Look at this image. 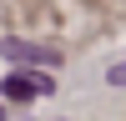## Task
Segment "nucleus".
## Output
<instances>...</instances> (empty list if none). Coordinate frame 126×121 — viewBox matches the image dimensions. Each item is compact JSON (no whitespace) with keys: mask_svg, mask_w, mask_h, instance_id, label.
<instances>
[{"mask_svg":"<svg viewBox=\"0 0 126 121\" xmlns=\"http://www.w3.org/2000/svg\"><path fill=\"white\" fill-rule=\"evenodd\" d=\"M111 86H126V60H121V66H111Z\"/></svg>","mask_w":126,"mask_h":121,"instance_id":"obj_3","label":"nucleus"},{"mask_svg":"<svg viewBox=\"0 0 126 121\" xmlns=\"http://www.w3.org/2000/svg\"><path fill=\"white\" fill-rule=\"evenodd\" d=\"M0 121H5V111H0Z\"/></svg>","mask_w":126,"mask_h":121,"instance_id":"obj_4","label":"nucleus"},{"mask_svg":"<svg viewBox=\"0 0 126 121\" xmlns=\"http://www.w3.org/2000/svg\"><path fill=\"white\" fill-rule=\"evenodd\" d=\"M0 50H5L10 60H20V66H56V60H61L56 50H46V45H30V40H5Z\"/></svg>","mask_w":126,"mask_h":121,"instance_id":"obj_2","label":"nucleus"},{"mask_svg":"<svg viewBox=\"0 0 126 121\" xmlns=\"http://www.w3.org/2000/svg\"><path fill=\"white\" fill-rule=\"evenodd\" d=\"M0 91H5V101H15V106H25V101H35L40 91H50V81H46V76H25V71H10Z\"/></svg>","mask_w":126,"mask_h":121,"instance_id":"obj_1","label":"nucleus"}]
</instances>
